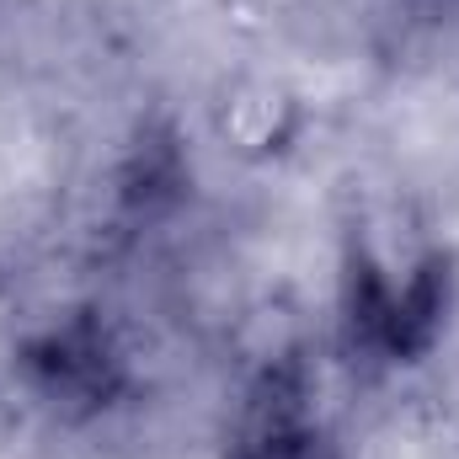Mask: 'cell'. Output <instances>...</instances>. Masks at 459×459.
<instances>
[{
    "instance_id": "cell-1",
    "label": "cell",
    "mask_w": 459,
    "mask_h": 459,
    "mask_svg": "<svg viewBox=\"0 0 459 459\" xmlns=\"http://www.w3.org/2000/svg\"><path fill=\"white\" fill-rule=\"evenodd\" d=\"M438 310H444L438 256L417 246V230H401L395 220L374 225L352 256V321L363 326V337L385 352H411L428 342Z\"/></svg>"
}]
</instances>
